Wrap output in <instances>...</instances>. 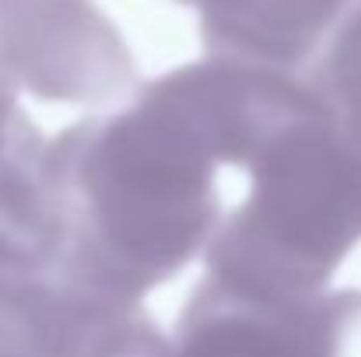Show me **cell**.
<instances>
[{
  "label": "cell",
  "instance_id": "cell-1",
  "mask_svg": "<svg viewBox=\"0 0 361 357\" xmlns=\"http://www.w3.org/2000/svg\"><path fill=\"white\" fill-rule=\"evenodd\" d=\"M302 95V74L207 56L147 81L113 116L67 126L49 140L67 228L60 270L144 301L207 252L225 218L221 165L245 168Z\"/></svg>",
  "mask_w": 361,
  "mask_h": 357
},
{
  "label": "cell",
  "instance_id": "cell-2",
  "mask_svg": "<svg viewBox=\"0 0 361 357\" xmlns=\"http://www.w3.org/2000/svg\"><path fill=\"white\" fill-rule=\"evenodd\" d=\"M245 172V200L204 252L207 277L274 298L319 294L361 238V147L305 88Z\"/></svg>",
  "mask_w": 361,
  "mask_h": 357
},
{
  "label": "cell",
  "instance_id": "cell-3",
  "mask_svg": "<svg viewBox=\"0 0 361 357\" xmlns=\"http://www.w3.org/2000/svg\"><path fill=\"white\" fill-rule=\"evenodd\" d=\"M0 74L67 106H109L137 88L133 53L95 0H0Z\"/></svg>",
  "mask_w": 361,
  "mask_h": 357
},
{
  "label": "cell",
  "instance_id": "cell-4",
  "mask_svg": "<svg viewBox=\"0 0 361 357\" xmlns=\"http://www.w3.org/2000/svg\"><path fill=\"white\" fill-rule=\"evenodd\" d=\"M172 357H361V291L274 298L204 277Z\"/></svg>",
  "mask_w": 361,
  "mask_h": 357
},
{
  "label": "cell",
  "instance_id": "cell-5",
  "mask_svg": "<svg viewBox=\"0 0 361 357\" xmlns=\"http://www.w3.org/2000/svg\"><path fill=\"white\" fill-rule=\"evenodd\" d=\"M63 245L49 140L21 113L18 88L0 74V287L60 270Z\"/></svg>",
  "mask_w": 361,
  "mask_h": 357
},
{
  "label": "cell",
  "instance_id": "cell-6",
  "mask_svg": "<svg viewBox=\"0 0 361 357\" xmlns=\"http://www.w3.org/2000/svg\"><path fill=\"white\" fill-rule=\"evenodd\" d=\"M0 298L14 305L49 357H172V340L140 301L113 298L63 270L7 284Z\"/></svg>",
  "mask_w": 361,
  "mask_h": 357
},
{
  "label": "cell",
  "instance_id": "cell-7",
  "mask_svg": "<svg viewBox=\"0 0 361 357\" xmlns=\"http://www.w3.org/2000/svg\"><path fill=\"white\" fill-rule=\"evenodd\" d=\"M211 56L298 74L348 14V0H197Z\"/></svg>",
  "mask_w": 361,
  "mask_h": 357
},
{
  "label": "cell",
  "instance_id": "cell-8",
  "mask_svg": "<svg viewBox=\"0 0 361 357\" xmlns=\"http://www.w3.org/2000/svg\"><path fill=\"white\" fill-rule=\"evenodd\" d=\"M305 81L341 133L361 147V7L344 14Z\"/></svg>",
  "mask_w": 361,
  "mask_h": 357
},
{
  "label": "cell",
  "instance_id": "cell-9",
  "mask_svg": "<svg viewBox=\"0 0 361 357\" xmlns=\"http://www.w3.org/2000/svg\"><path fill=\"white\" fill-rule=\"evenodd\" d=\"M0 357H49L7 298H0Z\"/></svg>",
  "mask_w": 361,
  "mask_h": 357
},
{
  "label": "cell",
  "instance_id": "cell-10",
  "mask_svg": "<svg viewBox=\"0 0 361 357\" xmlns=\"http://www.w3.org/2000/svg\"><path fill=\"white\" fill-rule=\"evenodd\" d=\"M179 4H197V0H179Z\"/></svg>",
  "mask_w": 361,
  "mask_h": 357
}]
</instances>
